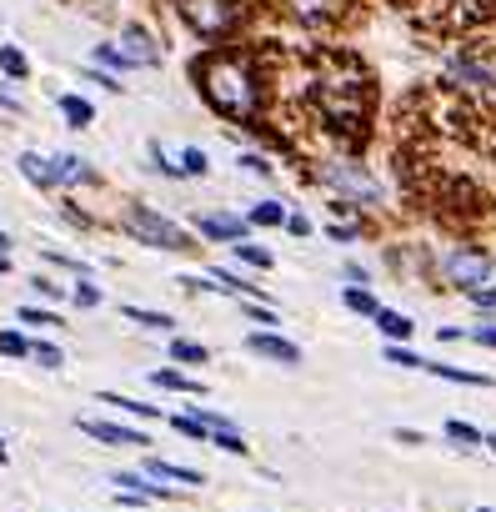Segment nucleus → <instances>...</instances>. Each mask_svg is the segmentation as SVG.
I'll return each mask as SVG.
<instances>
[{"instance_id":"1","label":"nucleus","mask_w":496,"mask_h":512,"mask_svg":"<svg viewBox=\"0 0 496 512\" xmlns=\"http://www.w3.org/2000/svg\"><path fill=\"white\" fill-rule=\"evenodd\" d=\"M301 96H306V116L316 121V131H326L336 146L367 141L377 86H371V71L361 66V55L341 51V45L311 51L301 66Z\"/></svg>"},{"instance_id":"2","label":"nucleus","mask_w":496,"mask_h":512,"mask_svg":"<svg viewBox=\"0 0 496 512\" xmlns=\"http://www.w3.org/2000/svg\"><path fill=\"white\" fill-rule=\"evenodd\" d=\"M196 91L221 121H241V126H261V101H266V81H261V61L251 51H231L216 45L191 66Z\"/></svg>"},{"instance_id":"3","label":"nucleus","mask_w":496,"mask_h":512,"mask_svg":"<svg viewBox=\"0 0 496 512\" xmlns=\"http://www.w3.org/2000/svg\"><path fill=\"white\" fill-rule=\"evenodd\" d=\"M316 181L331 191V207H381V181L367 171L361 161H351V156H336V161H321L316 166Z\"/></svg>"},{"instance_id":"4","label":"nucleus","mask_w":496,"mask_h":512,"mask_svg":"<svg viewBox=\"0 0 496 512\" xmlns=\"http://www.w3.org/2000/svg\"><path fill=\"white\" fill-rule=\"evenodd\" d=\"M171 5H176V15L211 45L231 41V35L241 31V5L236 0H171Z\"/></svg>"},{"instance_id":"5","label":"nucleus","mask_w":496,"mask_h":512,"mask_svg":"<svg viewBox=\"0 0 496 512\" xmlns=\"http://www.w3.org/2000/svg\"><path fill=\"white\" fill-rule=\"evenodd\" d=\"M120 227H126L136 241L161 246V251H191L196 246V241L186 237V227H176L171 217H161V211H151V207H140V201H130V207L120 211Z\"/></svg>"},{"instance_id":"6","label":"nucleus","mask_w":496,"mask_h":512,"mask_svg":"<svg viewBox=\"0 0 496 512\" xmlns=\"http://www.w3.org/2000/svg\"><path fill=\"white\" fill-rule=\"evenodd\" d=\"M491 272H496V262H491V251H482V246H452L442 256V276L456 286V292H476V286H486L491 282Z\"/></svg>"},{"instance_id":"7","label":"nucleus","mask_w":496,"mask_h":512,"mask_svg":"<svg viewBox=\"0 0 496 512\" xmlns=\"http://www.w3.org/2000/svg\"><path fill=\"white\" fill-rule=\"evenodd\" d=\"M351 5H357V0H281V11L291 15V21L311 25V31H331V25H341L346 15H351Z\"/></svg>"},{"instance_id":"8","label":"nucleus","mask_w":496,"mask_h":512,"mask_svg":"<svg viewBox=\"0 0 496 512\" xmlns=\"http://www.w3.org/2000/svg\"><path fill=\"white\" fill-rule=\"evenodd\" d=\"M120 55H126L130 66H161V41H156L146 25H120Z\"/></svg>"},{"instance_id":"9","label":"nucleus","mask_w":496,"mask_h":512,"mask_svg":"<svg viewBox=\"0 0 496 512\" xmlns=\"http://www.w3.org/2000/svg\"><path fill=\"white\" fill-rule=\"evenodd\" d=\"M246 347L256 352V357H266V362H281V367H296V362H301V347H296V342H286V337H276V332H251L246 337Z\"/></svg>"},{"instance_id":"10","label":"nucleus","mask_w":496,"mask_h":512,"mask_svg":"<svg viewBox=\"0 0 496 512\" xmlns=\"http://www.w3.org/2000/svg\"><path fill=\"white\" fill-rule=\"evenodd\" d=\"M81 432L96 437V442H106V447H146V432L120 427V422H96V417H86V422H81Z\"/></svg>"},{"instance_id":"11","label":"nucleus","mask_w":496,"mask_h":512,"mask_svg":"<svg viewBox=\"0 0 496 512\" xmlns=\"http://www.w3.org/2000/svg\"><path fill=\"white\" fill-rule=\"evenodd\" d=\"M246 227L251 221H241V217H201L196 221V231L211 241H246Z\"/></svg>"},{"instance_id":"12","label":"nucleus","mask_w":496,"mask_h":512,"mask_svg":"<svg viewBox=\"0 0 496 512\" xmlns=\"http://www.w3.org/2000/svg\"><path fill=\"white\" fill-rule=\"evenodd\" d=\"M146 472H151L156 482H181V488H201V472L196 468H181V462H166V458H146Z\"/></svg>"},{"instance_id":"13","label":"nucleus","mask_w":496,"mask_h":512,"mask_svg":"<svg viewBox=\"0 0 496 512\" xmlns=\"http://www.w3.org/2000/svg\"><path fill=\"white\" fill-rule=\"evenodd\" d=\"M21 176L35 186V191H51V186H61V176H55V161H41L35 151H21Z\"/></svg>"},{"instance_id":"14","label":"nucleus","mask_w":496,"mask_h":512,"mask_svg":"<svg viewBox=\"0 0 496 512\" xmlns=\"http://www.w3.org/2000/svg\"><path fill=\"white\" fill-rule=\"evenodd\" d=\"M116 488H126V492H140L146 502H156V498H171V488H161V482H151V472H116Z\"/></svg>"},{"instance_id":"15","label":"nucleus","mask_w":496,"mask_h":512,"mask_svg":"<svg viewBox=\"0 0 496 512\" xmlns=\"http://www.w3.org/2000/svg\"><path fill=\"white\" fill-rule=\"evenodd\" d=\"M151 382L161 387V392H186V397H201L205 387L196 377H186V372H176V367H161V372H151Z\"/></svg>"},{"instance_id":"16","label":"nucleus","mask_w":496,"mask_h":512,"mask_svg":"<svg viewBox=\"0 0 496 512\" xmlns=\"http://www.w3.org/2000/svg\"><path fill=\"white\" fill-rule=\"evenodd\" d=\"M381 332H386V342H406L411 332H416V322L411 316H401V312H391V306H377V316H371Z\"/></svg>"},{"instance_id":"17","label":"nucleus","mask_w":496,"mask_h":512,"mask_svg":"<svg viewBox=\"0 0 496 512\" xmlns=\"http://www.w3.org/2000/svg\"><path fill=\"white\" fill-rule=\"evenodd\" d=\"M421 367L432 372V377H442V382H462V387H496L486 372H462V367H446V362H421Z\"/></svg>"},{"instance_id":"18","label":"nucleus","mask_w":496,"mask_h":512,"mask_svg":"<svg viewBox=\"0 0 496 512\" xmlns=\"http://www.w3.org/2000/svg\"><path fill=\"white\" fill-rule=\"evenodd\" d=\"M55 106H61L65 126H76V131H86L91 121H96V111H91V101H86V96H61Z\"/></svg>"},{"instance_id":"19","label":"nucleus","mask_w":496,"mask_h":512,"mask_svg":"<svg viewBox=\"0 0 496 512\" xmlns=\"http://www.w3.org/2000/svg\"><path fill=\"white\" fill-rule=\"evenodd\" d=\"M120 316L126 322H136V327H146V332H171L176 322L166 312H151V306H120Z\"/></svg>"},{"instance_id":"20","label":"nucleus","mask_w":496,"mask_h":512,"mask_svg":"<svg viewBox=\"0 0 496 512\" xmlns=\"http://www.w3.org/2000/svg\"><path fill=\"white\" fill-rule=\"evenodd\" d=\"M55 176H61L65 186H81V181H96V171H91L81 156H55Z\"/></svg>"},{"instance_id":"21","label":"nucleus","mask_w":496,"mask_h":512,"mask_svg":"<svg viewBox=\"0 0 496 512\" xmlns=\"http://www.w3.org/2000/svg\"><path fill=\"white\" fill-rule=\"evenodd\" d=\"M171 362H181V367H205V362H211V352H205L201 342L176 337V342H171Z\"/></svg>"},{"instance_id":"22","label":"nucleus","mask_w":496,"mask_h":512,"mask_svg":"<svg viewBox=\"0 0 496 512\" xmlns=\"http://www.w3.org/2000/svg\"><path fill=\"white\" fill-rule=\"evenodd\" d=\"M96 402H106V407H120V412H130V417H161V407H151V402H136V397H120V392H96Z\"/></svg>"},{"instance_id":"23","label":"nucleus","mask_w":496,"mask_h":512,"mask_svg":"<svg viewBox=\"0 0 496 512\" xmlns=\"http://www.w3.org/2000/svg\"><path fill=\"white\" fill-rule=\"evenodd\" d=\"M171 427H176L181 437H191V442H211V427L201 422V412H176Z\"/></svg>"},{"instance_id":"24","label":"nucleus","mask_w":496,"mask_h":512,"mask_svg":"<svg viewBox=\"0 0 496 512\" xmlns=\"http://www.w3.org/2000/svg\"><path fill=\"white\" fill-rule=\"evenodd\" d=\"M231 246H236V256L246 266H256V272H271V251L266 246H256V241H231Z\"/></svg>"},{"instance_id":"25","label":"nucleus","mask_w":496,"mask_h":512,"mask_svg":"<svg viewBox=\"0 0 496 512\" xmlns=\"http://www.w3.org/2000/svg\"><path fill=\"white\" fill-rule=\"evenodd\" d=\"M446 437H452L456 447H482V442H486V437L476 432L472 422H462V417H452V422H446Z\"/></svg>"},{"instance_id":"26","label":"nucleus","mask_w":496,"mask_h":512,"mask_svg":"<svg viewBox=\"0 0 496 512\" xmlns=\"http://www.w3.org/2000/svg\"><path fill=\"white\" fill-rule=\"evenodd\" d=\"M251 227H286L281 201H261V207H251Z\"/></svg>"},{"instance_id":"27","label":"nucleus","mask_w":496,"mask_h":512,"mask_svg":"<svg viewBox=\"0 0 496 512\" xmlns=\"http://www.w3.org/2000/svg\"><path fill=\"white\" fill-rule=\"evenodd\" d=\"M341 302L351 306V312H361V316H377V306H381L377 296L367 292V286H346V296H341Z\"/></svg>"},{"instance_id":"28","label":"nucleus","mask_w":496,"mask_h":512,"mask_svg":"<svg viewBox=\"0 0 496 512\" xmlns=\"http://www.w3.org/2000/svg\"><path fill=\"white\" fill-rule=\"evenodd\" d=\"M0 71H5L11 81H25V71L31 66H25V55L15 51V45H0Z\"/></svg>"},{"instance_id":"29","label":"nucleus","mask_w":496,"mask_h":512,"mask_svg":"<svg viewBox=\"0 0 496 512\" xmlns=\"http://www.w3.org/2000/svg\"><path fill=\"white\" fill-rule=\"evenodd\" d=\"M31 357L41 362L45 372H61L65 367V357H61V347H51V342H31Z\"/></svg>"},{"instance_id":"30","label":"nucleus","mask_w":496,"mask_h":512,"mask_svg":"<svg viewBox=\"0 0 496 512\" xmlns=\"http://www.w3.org/2000/svg\"><path fill=\"white\" fill-rule=\"evenodd\" d=\"M205 171H211L205 151H201V146H186V151H181V176H205Z\"/></svg>"},{"instance_id":"31","label":"nucleus","mask_w":496,"mask_h":512,"mask_svg":"<svg viewBox=\"0 0 496 512\" xmlns=\"http://www.w3.org/2000/svg\"><path fill=\"white\" fill-rule=\"evenodd\" d=\"M211 447H221V452H246V442H241V432L236 427H216V432H211Z\"/></svg>"},{"instance_id":"32","label":"nucleus","mask_w":496,"mask_h":512,"mask_svg":"<svg viewBox=\"0 0 496 512\" xmlns=\"http://www.w3.org/2000/svg\"><path fill=\"white\" fill-rule=\"evenodd\" d=\"M15 316H21L25 327H61V316H55V312H45V306H21Z\"/></svg>"},{"instance_id":"33","label":"nucleus","mask_w":496,"mask_h":512,"mask_svg":"<svg viewBox=\"0 0 496 512\" xmlns=\"http://www.w3.org/2000/svg\"><path fill=\"white\" fill-rule=\"evenodd\" d=\"M0 352H5V357H25V352H31V342H25L21 332H0Z\"/></svg>"},{"instance_id":"34","label":"nucleus","mask_w":496,"mask_h":512,"mask_svg":"<svg viewBox=\"0 0 496 512\" xmlns=\"http://www.w3.org/2000/svg\"><path fill=\"white\" fill-rule=\"evenodd\" d=\"M386 362H396V367H421V357L411 347H401V342H386Z\"/></svg>"},{"instance_id":"35","label":"nucleus","mask_w":496,"mask_h":512,"mask_svg":"<svg viewBox=\"0 0 496 512\" xmlns=\"http://www.w3.org/2000/svg\"><path fill=\"white\" fill-rule=\"evenodd\" d=\"M96 61H100V66H110V71H130V61L120 55V45H100Z\"/></svg>"},{"instance_id":"36","label":"nucleus","mask_w":496,"mask_h":512,"mask_svg":"<svg viewBox=\"0 0 496 512\" xmlns=\"http://www.w3.org/2000/svg\"><path fill=\"white\" fill-rule=\"evenodd\" d=\"M241 312H246L251 322H261V327H276V322H281V316L271 312V306H261V302H241Z\"/></svg>"},{"instance_id":"37","label":"nucleus","mask_w":496,"mask_h":512,"mask_svg":"<svg viewBox=\"0 0 496 512\" xmlns=\"http://www.w3.org/2000/svg\"><path fill=\"white\" fill-rule=\"evenodd\" d=\"M71 296H76V306H100V286H91L86 276H81V286Z\"/></svg>"},{"instance_id":"38","label":"nucleus","mask_w":496,"mask_h":512,"mask_svg":"<svg viewBox=\"0 0 496 512\" xmlns=\"http://www.w3.org/2000/svg\"><path fill=\"white\" fill-rule=\"evenodd\" d=\"M472 296V306H482V312H496V286H476V292H466Z\"/></svg>"},{"instance_id":"39","label":"nucleus","mask_w":496,"mask_h":512,"mask_svg":"<svg viewBox=\"0 0 496 512\" xmlns=\"http://www.w3.org/2000/svg\"><path fill=\"white\" fill-rule=\"evenodd\" d=\"M241 166H246L251 176H271V161H266V156H256V151H246V156H241Z\"/></svg>"},{"instance_id":"40","label":"nucleus","mask_w":496,"mask_h":512,"mask_svg":"<svg viewBox=\"0 0 496 512\" xmlns=\"http://www.w3.org/2000/svg\"><path fill=\"white\" fill-rule=\"evenodd\" d=\"M326 237H331V241H346V246H351V241L361 237V227H341V221H336V227H326Z\"/></svg>"},{"instance_id":"41","label":"nucleus","mask_w":496,"mask_h":512,"mask_svg":"<svg viewBox=\"0 0 496 512\" xmlns=\"http://www.w3.org/2000/svg\"><path fill=\"white\" fill-rule=\"evenodd\" d=\"M86 81H96L100 91H120V76H110V71H86Z\"/></svg>"},{"instance_id":"42","label":"nucleus","mask_w":496,"mask_h":512,"mask_svg":"<svg viewBox=\"0 0 496 512\" xmlns=\"http://www.w3.org/2000/svg\"><path fill=\"white\" fill-rule=\"evenodd\" d=\"M466 337H472V342H482V347H496V327H491V322H486V327H472Z\"/></svg>"},{"instance_id":"43","label":"nucleus","mask_w":496,"mask_h":512,"mask_svg":"<svg viewBox=\"0 0 496 512\" xmlns=\"http://www.w3.org/2000/svg\"><path fill=\"white\" fill-rule=\"evenodd\" d=\"M286 231H291V237H311V221L306 217H286Z\"/></svg>"},{"instance_id":"44","label":"nucleus","mask_w":496,"mask_h":512,"mask_svg":"<svg viewBox=\"0 0 496 512\" xmlns=\"http://www.w3.org/2000/svg\"><path fill=\"white\" fill-rule=\"evenodd\" d=\"M35 292H41V296H61V282H51V276H35Z\"/></svg>"},{"instance_id":"45","label":"nucleus","mask_w":496,"mask_h":512,"mask_svg":"<svg viewBox=\"0 0 496 512\" xmlns=\"http://www.w3.org/2000/svg\"><path fill=\"white\" fill-rule=\"evenodd\" d=\"M396 442H406V447H416V442H426L421 432H411V427H396Z\"/></svg>"},{"instance_id":"46","label":"nucleus","mask_w":496,"mask_h":512,"mask_svg":"<svg viewBox=\"0 0 496 512\" xmlns=\"http://www.w3.org/2000/svg\"><path fill=\"white\" fill-rule=\"evenodd\" d=\"M0 276H11V256L5 251H0Z\"/></svg>"},{"instance_id":"47","label":"nucleus","mask_w":496,"mask_h":512,"mask_svg":"<svg viewBox=\"0 0 496 512\" xmlns=\"http://www.w3.org/2000/svg\"><path fill=\"white\" fill-rule=\"evenodd\" d=\"M5 462H11V452H5V442H0V468H5Z\"/></svg>"},{"instance_id":"48","label":"nucleus","mask_w":496,"mask_h":512,"mask_svg":"<svg viewBox=\"0 0 496 512\" xmlns=\"http://www.w3.org/2000/svg\"><path fill=\"white\" fill-rule=\"evenodd\" d=\"M0 251H11V237H5V231H0Z\"/></svg>"},{"instance_id":"49","label":"nucleus","mask_w":496,"mask_h":512,"mask_svg":"<svg viewBox=\"0 0 496 512\" xmlns=\"http://www.w3.org/2000/svg\"><path fill=\"white\" fill-rule=\"evenodd\" d=\"M486 447H491V452H496V432H486Z\"/></svg>"},{"instance_id":"50","label":"nucleus","mask_w":496,"mask_h":512,"mask_svg":"<svg viewBox=\"0 0 496 512\" xmlns=\"http://www.w3.org/2000/svg\"><path fill=\"white\" fill-rule=\"evenodd\" d=\"M476 512H496V507H476Z\"/></svg>"}]
</instances>
